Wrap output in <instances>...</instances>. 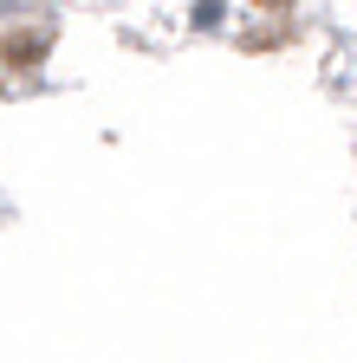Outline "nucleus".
<instances>
[{"label": "nucleus", "instance_id": "1", "mask_svg": "<svg viewBox=\"0 0 357 363\" xmlns=\"http://www.w3.org/2000/svg\"><path fill=\"white\" fill-rule=\"evenodd\" d=\"M7 59H13V65H26V59H39V39H26V33H13V39H7Z\"/></svg>", "mask_w": 357, "mask_h": 363}]
</instances>
